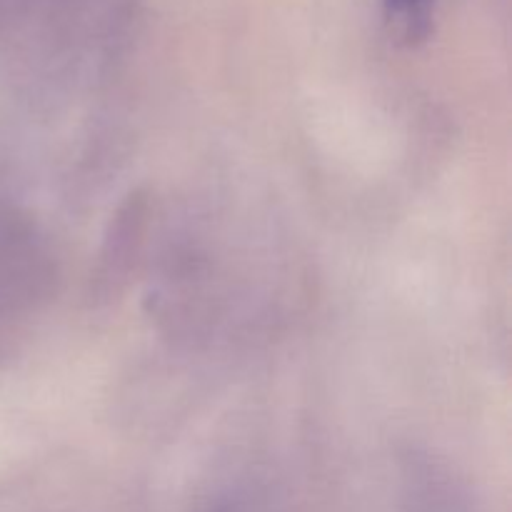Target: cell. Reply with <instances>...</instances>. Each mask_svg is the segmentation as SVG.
<instances>
[{"mask_svg": "<svg viewBox=\"0 0 512 512\" xmlns=\"http://www.w3.org/2000/svg\"><path fill=\"white\" fill-rule=\"evenodd\" d=\"M438 0H383L385 25L403 45H420L435 23Z\"/></svg>", "mask_w": 512, "mask_h": 512, "instance_id": "1", "label": "cell"}]
</instances>
